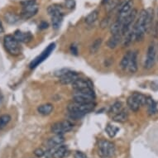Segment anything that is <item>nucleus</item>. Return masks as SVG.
Returning <instances> with one entry per match:
<instances>
[{"mask_svg": "<svg viewBox=\"0 0 158 158\" xmlns=\"http://www.w3.org/2000/svg\"><path fill=\"white\" fill-rule=\"evenodd\" d=\"M152 12L151 10H141L137 19L135 21L131 32L133 33L135 42H141L143 40L145 34L150 30L152 22Z\"/></svg>", "mask_w": 158, "mask_h": 158, "instance_id": "f257e3e1", "label": "nucleus"}, {"mask_svg": "<svg viewBox=\"0 0 158 158\" xmlns=\"http://www.w3.org/2000/svg\"><path fill=\"white\" fill-rule=\"evenodd\" d=\"M95 108L94 103H78L74 102L69 103L67 110L70 117L74 119H79L84 117Z\"/></svg>", "mask_w": 158, "mask_h": 158, "instance_id": "f03ea898", "label": "nucleus"}, {"mask_svg": "<svg viewBox=\"0 0 158 158\" xmlns=\"http://www.w3.org/2000/svg\"><path fill=\"white\" fill-rule=\"evenodd\" d=\"M146 100H147V97L144 94L135 92L128 98L127 103L132 111L137 112L141 106L145 105Z\"/></svg>", "mask_w": 158, "mask_h": 158, "instance_id": "7ed1b4c3", "label": "nucleus"}, {"mask_svg": "<svg viewBox=\"0 0 158 158\" xmlns=\"http://www.w3.org/2000/svg\"><path fill=\"white\" fill-rule=\"evenodd\" d=\"M3 44L5 47L7 51L12 56H18L21 53V47H20L19 42L13 36L7 35L3 39Z\"/></svg>", "mask_w": 158, "mask_h": 158, "instance_id": "20e7f679", "label": "nucleus"}, {"mask_svg": "<svg viewBox=\"0 0 158 158\" xmlns=\"http://www.w3.org/2000/svg\"><path fill=\"white\" fill-rule=\"evenodd\" d=\"M99 155L102 158H111L115 154V145L108 140H101L99 142Z\"/></svg>", "mask_w": 158, "mask_h": 158, "instance_id": "39448f33", "label": "nucleus"}, {"mask_svg": "<svg viewBox=\"0 0 158 158\" xmlns=\"http://www.w3.org/2000/svg\"><path fill=\"white\" fill-rule=\"evenodd\" d=\"M73 100L78 103H94L95 94L94 89L86 90H75L72 95Z\"/></svg>", "mask_w": 158, "mask_h": 158, "instance_id": "423d86ee", "label": "nucleus"}, {"mask_svg": "<svg viewBox=\"0 0 158 158\" xmlns=\"http://www.w3.org/2000/svg\"><path fill=\"white\" fill-rule=\"evenodd\" d=\"M137 15V10L136 9H133L129 14L122 21V28H121L122 36H126L129 32V31L132 29L133 22H135V19H136Z\"/></svg>", "mask_w": 158, "mask_h": 158, "instance_id": "0eeeda50", "label": "nucleus"}, {"mask_svg": "<svg viewBox=\"0 0 158 158\" xmlns=\"http://www.w3.org/2000/svg\"><path fill=\"white\" fill-rule=\"evenodd\" d=\"M74 128V125L69 120H63L61 122H57L51 126V132L54 134H61L68 133Z\"/></svg>", "mask_w": 158, "mask_h": 158, "instance_id": "6e6552de", "label": "nucleus"}, {"mask_svg": "<svg viewBox=\"0 0 158 158\" xmlns=\"http://www.w3.org/2000/svg\"><path fill=\"white\" fill-rule=\"evenodd\" d=\"M55 48H56V44H55V43H51V44L49 45V46L42 51L41 55H39L37 57H36L33 61L31 62L30 66H29L31 69H35L36 66H38L39 65L41 64V63H42L45 60H47V59L49 57V56H50L51 54V52H52L53 51L55 50Z\"/></svg>", "mask_w": 158, "mask_h": 158, "instance_id": "1a4fd4ad", "label": "nucleus"}, {"mask_svg": "<svg viewBox=\"0 0 158 158\" xmlns=\"http://www.w3.org/2000/svg\"><path fill=\"white\" fill-rule=\"evenodd\" d=\"M156 59V48L154 43L149 45L147 48V56L145 59L144 68L147 70L152 69L155 65Z\"/></svg>", "mask_w": 158, "mask_h": 158, "instance_id": "9d476101", "label": "nucleus"}, {"mask_svg": "<svg viewBox=\"0 0 158 158\" xmlns=\"http://www.w3.org/2000/svg\"><path fill=\"white\" fill-rule=\"evenodd\" d=\"M133 0H125L121 3L119 10H118V17L117 19L118 21L122 22L125 17L128 16L131 10L133 9Z\"/></svg>", "mask_w": 158, "mask_h": 158, "instance_id": "9b49d317", "label": "nucleus"}, {"mask_svg": "<svg viewBox=\"0 0 158 158\" xmlns=\"http://www.w3.org/2000/svg\"><path fill=\"white\" fill-rule=\"evenodd\" d=\"M79 78V74L71 70H66L64 74L59 76V81L62 85H69L75 82Z\"/></svg>", "mask_w": 158, "mask_h": 158, "instance_id": "f8f14e48", "label": "nucleus"}, {"mask_svg": "<svg viewBox=\"0 0 158 158\" xmlns=\"http://www.w3.org/2000/svg\"><path fill=\"white\" fill-rule=\"evenodd\" d=\"M73 89L75 90H86L93 89V85L89 80L78 78L77 80L72 83Z\"/></svg>", "mask_w": 158, "mask_h": 158, "instance_id": "ddd939ff", "label": "nucleus"}, {"mask_svg": "<svg viewBox=\"0 0 158 158\" xmlns=\"http://www.w3.org/2000/svg\"><path fill=\"white\" fill-rule=\"evenodd\" d=\"M38 12V6L36 3L30 4V5L23 6L22 12V17L24 19H28L32 17L35 16Z\"/></svg>", "mask_w": 158, "mask_h": 158, "instance_id": "4468645a", "label": "nucleus"}, {"mask_svg": "<svg viewBox=\"0 0 158 158\" xmlns=\"http://www.w3.org/2000/svg\"><path fill=\"white\" fill-rule=\"evenodd\" d=\"M64 140L65 139L63 135H61V134H55V136L47 140V147H50V148L58 147L59 145H61L64 142Z\"/></svg>", "mask_w": 158, "mask_h": 158, "instance_id": "2eb2a0df", "label": "nucleus"}, {"mask_svg": "<svg viewBox=\"0 0 158 158\" xmlns=\"http://www.w3.org/2000/svg\"><path fill=\"white\" fill-rule=\"evenodd\" d=\"M13 36L17 39V42H24V43L31 42L32 40V35L31 34V32H22L18 30L15 32Z\"/></svg>", "mask_w": 158, "mask_h": 158, "instance_id": "dca6fc26", "label": "nucleus"}, {"mask_svg": "<svg viewBox=\"0 0 158 158\" xmlns=\"http://www.w3.org/2000/svg\"><path fill=\"white\" fill-rule=\"evenodd\" d=\"M137 56H138V53H137V51L132 52L130 62H129V65H128V67L129 72L132 73V74L136 73L137 71V69H138V66H137Z\"/></svg>", "mask_w": 158, "mask_h": 158, "instance_id": "f3484780", "label": "nucleus"}, {"mask_svg": "<svg viewBox=\"0 0 158 158\" xmlns=\"http://www.w3.org/2000/svg\"><path fill=\"white\" fill-rule=\"evenodd\" d=\"M145 105L147 106V113H148L150 116H152V115L157 114L158 110L157 107H156V103L152 97H147Z\"/></svg>", "mask_w": 158, "mask_h": 158, "instance_id": "a211bd4d", "label": "nucleus"}, {"mask_svg": "<svg viewBox=\"0 0 158 158\" xmlns=\"http://www.w3.org/2000/svg\"><path fill=\"white\" fill-rule=\"evenodd\" d=\"M122 40V35L121 34H117V35H112L111 37L108 39L107 42V46L110 49H114L116 48Z\"/></svg>", "mask_w": 158, "mask_h": 158, "instance_id": "6ab92c4d", "label": "nucleus"}, {"mask_svg": "<svg viewBox=\"0 0 158 158\" xmlns=\"http://www.w3.org/2000/svg\"><path fill=\"white\" fill-rule=\"evenodd\" d=\"M112 119L115 121V122H126L127 120L128 119V111L122 108V110L118 113V114H114L112 116Z\"/></svg>", "mask_w": 158, "mask_h": 158, "instance_id": "aec40b11", "label": "nucleus"}, {"mask_svg": "<svg viewBox=\"0 0 158 158\" xmlns=\"http://www.w3.org/2000/svg\"><path fill=\"white\" fill-rule=\"evenodd\" d=\"M68 152V148L66 145H59L58 147L56 148L54 152L52 153L53 158H64Z\"/></svg>", "mask_w": 158, "mask_h": 158, "instance_id": "412c9836", "label": "nucleus"}, {"mask_svg": "<svg viewBox=\"0 0 158 158\" xmlns=\"http://www.w3.org/2000/svg\"><path fill=\"white\" fill-rule=\"evenodd\" d=\"M47 13L50 15L51 17L56 16V15H61L63 13V8L62 6L59 4H53V5L49 6L47 8Z\"/></svg>", "mask_w": 158, "mask_h": 158, "instance_id": "4be33fe9", "label": "nucleus"}, {"mask_svg": "<svg viewBox=\"0 0 158 158\" xmlns=\"http://www.w3.org/2000/svg\"><path fill=\"white\" fill-rule=\"evenodd\" d=\"M37 111L42 115H49L53 111V105L51 103H45L37 108Z\"/></svg>", "mask_w": 158, "mask_h": 158, "instance_id": "5701e85b", "label": "nucleus"}, {"mask_svg": "<svg viewBox=\"0 0 158 158\" xmlns=\"http://www.w3.org/2000/svg\"><path fill=\"white\" fill-rule=\"evenodd\" d=\"M132 52L133 51H128L124 54V56L121 60V62H120V67L122 68V70L128 69V65H129V62H130L131 56H132Z\"/></svg>", "mask_w": 158, "mask_h": 158, "instance_id": "b1692460", "label": "nucleus"}, {"mask_svg": "<svg viewBox=\"0 0 158 158\" xmlns=\"http://www.w3.org/2000/svg\"><path fill=\"white\" fill-rule=\"evenodd\" d=\"M98 17H99V12H98L97 10H94V11L91 12V13L85 17V22L86 24L90 25V24H93L94 22H95L97 21Z\"/></svg>", "mask_w": 158, "mask_h": 158, "instance_id": "393cba45", "label": "nucleus"}, {"mask_svg": "<svg viewBox=\"0 0 158 158\" xmlns=\"http://www.w3.org/2000/svg\"><path fill=\"white\" fill-rule=\"evenodd\" d=\"M4 18H5L6 22L9 24H15L16 22L19 21V17L13 13H6L4 15Z\"/></svg>", "mask_w": 158, "mask_h": 158, "instance_id": "a878e982", "label": "nucleus"}, {"mask_svg": "<svg viewBox=\"0 0 158 158\" xmlns=\"http://www.w3.org/2000/svg\"><path fill=\"white\" fill-rule=\"evenodd\" d=\"M118 131H119V128H118V127L114 126V125L108 124V126H106L105 128V132L107 133L108 137H111V138L116 136V134L118 133Z\"/></svg>", "mask_w": 158, "mask_h": 158, "instance_id": "bb28decb", "label": "nucleus"}, {"mask_svg": "<svg viewBox=\"0 0 158 158\" xmlns=\"http://www.w3.org/2000/svg\"><path fill=\"white\" fill-rule=\"evenodd\" d=\"M64 14H61V15H56L51 17V23H52V27L54 29H58L61 26L62 20H63Z\"/></svg>", "mask_w": 158, "mask_h": 158, "instance_id": "cd10ccee", "label": "nucleus"}, {"mask_svg": "<svg viewBox=\"0 0 158 158\" xmlns=\"http://www.w3.org/2000/svg\"><path fill=\"white\" fill-rule=\"evenodd\" d=\"M121 28H122V22H120L119 21L117 20L116 22H114L110 27V32H111L112 35L121 34Z\"/></svg>", "mask_w": 158, "mask_h": 158, "instance_id": "c85d7f7f", "label": "nucleus"}, {"mask_svg": "<svg viewBox=\"0 0 158 158\" xmlns=\"http://www.w3.org/2000/svg\"><path fill=\"white\" fill-rule=\"evenodd\" d=\"M101 44H102V39H96V40L92 43L90 47H89V52L91 53V54H95L96 52H98V51L100 50Z\"/></svg>", "mask_w": 158, "mask_h": 158, "instance_id": "c756f323", "label": "nucleus"}, {"mask_svg": "<svg viewBox=\"0 0 158 158\" xmlns=\"http://www.w3.org/2000/svg\"><path fill=\"white\" fill-rule=\"evenodd\" d=\"M122 104L121 102H115L109 108V114H112V116L114 114L119 113L122 109Z\"/></svg>", "mask_w": 158, "mask_h": 158, "instance_id": "7c9ffc66", "label": "nucleus"}, {"mask_svg": "<svg viewBox=\"0 0 158 158\" xmlns=\"http://www.w3.org/2000/svg\"><path fill=\"white\" fill-rule=\"evenodd\" d=\"M11 121V116L9 114H3L0 116V129H3Z\"/></svg>", "mask_w": 158, "mask_h": 158, "instance_id": "2f4dec72", "label": "nucleus"}, {"mask_svg": "<svg viewBox=\"0 0 158 158\" xmlns=\"http://www.w3.org/2000/svg\"><path fill=\"white\" fill-rule=\"evenodd\" d=\"M109 22H110V17H104V18H103V19L101 21V23H100V25H101V28H107V27L109 25Z\"/></svg>", "mask_w": 158, "mask_h": 158, "instance_id": "473e14b6", "label": "nucleus"}, {"mask_svg": "<svg viewBox=\"0 0 158 158\" xmlns=\"http://www.w3.org/2000/svg\"><path fill=\"white\" fill-rule=\"evenodd\" d=\"M66 6L67 9H74L75 7V0H66Z\"/></svg>", "mask_w": 158, "mask_h": 158, "instance_id": "72a5a7b5", "label": "nucleus"}, {"mask_svg": "<svg viewBox=\"0 0 158 158\" xmlns=\"http://www.w3.org/2000/svg\"><path fill=\"white\" fill-rule=\"evenodd\" d=\"M33 153L34 155L36 156H37V157H42V156H44L45 152L42 149V148H36V149L34 151Z\"/></svg>", "mask_w": 158, "mask_h": 158, "instance_id": "f704fd0d", "label": "nucleus"}, {"mask_svg": "<svg viewBox=\"0 0 158 158\" xmlns=\"http://www.w3.org/2000/svg\"><path fill=\"white\" fill-rule=\"evenodd\" d=\"M118 0H113V2L108 4V11H112L113 9H115L117 6H118Z\"/></svg>", "mask_w": 158, "mask_h": 158, "instance_id": "c9c22d12", "label": "nucleus"}, {"mask_svg": "<svg viewBox=\"0 0 158 158\" xmlns=\"http://www.w3.org/2000/svg\"><path fill=\"white\" fill-rule=\"evenodd\" d=\"M74 157L75 158H88L87 157V156H86L85 153L82 152H79V151L75 152V155H74Z\"/></svg>", "mask_w": 158, "mask_h": 158, "instance_id": "e433bc0d", "label": "nucleus"}, {"mask_svg": "<svg viewBox=\"0 0 158 158\" xmlns=\"http://www.w3.org/2000/svg\"><path fill=\"white\" fill-rule=\"evenodd\" d=\"M23 6L30 5V4H33V3H36V1L35 0H24L21 3Z\"/></svg>", "mask_w": 158, "mask_h": 158, "instance_id": "4c0bfd02", "label": "nucleus"}, {"mask_svg": "<svg viewBox=\"0 0 158 158\" xmlns=\"http://www.w3.org/2000/svg\"><path fill=\"white\" fill-rule=\"evenodd\" d=\"M70 51L72 53L73 55H75V56H77L78 55V49H77V47L75 46V45H72L71 47H70Z\"/></svg>", "mask_w": 158, "mask_h": 158, "instance_id": "58836bf2", "label": "nucleus"}, {"mask_svg": "<svg viewBox=\"0 0 158 158\" xmlns=\"http://www.w3.org/2000/svg\"><path fill=\"white\" fill-rule=\"evenodd\" d=\"M153 35L156 37L158 36V20L156 22L155 26H154V32H153Z\"/></svg>", "mask_w": 158, "mask_h": 158, "instance_id": "ea45409f", "label": "nucleus"}, {"mask_svg": "<svg viewBox=\"0 0 158 158\" xmlns=\"http://www.w3.org/2000/svg\"><path fill=\"white\" fill-rule=\"evenodd\" d=\"M48 23L47 22H42L40 25H39V28L40 29H46V28H48Z\"/></svg>", "mask_w": 158, "mask_h": 158, "instance_id": "a19ab883", "label": "nucleus"}, {"mask_svg": "<svg viewBox=\"0 0 158 158\" xmlns=\"http://www.w3.org/2000/svg\"><path fill=\"white\" fill-rule=\"evenodd\" d=\"M3 32H4V29H3V23H2L1 20H0V33H3Z\"/></svg>", "mask_w": 158, "mask_h": 158, "instance_id": "79ce46f5", "label": "nucleus"}, {"mask_svg": "<svg viewBox=\"0 0 158 158\" xmlns=\"http://www.w3.org/2000/svg\"><path fill=\"white\" fill-rule=\"evenodd\" d=\"M109 2H110V0H102V4L105 5V4L108 3Z\"/></svg>", "mask_w": 158, "mask_h": 158, "instance_id": "37998d69", "label": "nucleus"}, {"mask_svg": "<svg viewBox=\"0 0 158 158\" xmlns=\"http://www.w3.org/2000/svg\"><path fill=\"white\" fill-rule=\"evenodd\" d=\"M3 97L2 94H1V92H0V105L2 104V103H3Z\"/></svg>", "mask_w": 158, "mask_h": 158, "instance_id": "c03bdc74", "label": "nucleus"}, {"mask_svg": "<svg viewBox=\"0 0 158 158\" xmlns=\"http://www.w3.org/2000/svg\"><path fill=\"white\" fill-rule=\"evenodd\" d=\"M156 57H157V61H158V46H157V51H156Z\"/></svg>", "mask_w": 158, "mask_h": 158, "instance_id": "a18cd8bd", "label": "nucleus"}]
</instances>
